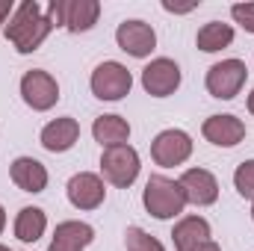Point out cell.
I'll use <instances>...</instances> for the list:
<instances>
[{
	"instance_id": "83f0119b",
	"label": "cell",
	"mask_w": 254,
	"mask_h": 251,
	"mask_svg": "<svg viewBox=\"0 0 254 251\" xmlns=\"http://www.w3.org/2000/svg\"><path fill=\"white\" fill-rule=\"evenodd\" d=\"M3 228H6V210H3V204H0V234H3Z\"/></svg>"
},
{
	"instance_id": "8fae6325",
	"label": "cell",
	"mask_w": 254,
	"mask_h": 251,
	"mask_svg": "<svg viewBox=\"0 0 254 251\" xmlns=\"http://www.w3.org/2000/svg\"><path fill=\"white\" fill-rule=\"evenodd\" d=\"M181 189L187 195V204H195V207H210L219 201V181L213 172L207 169H187L181 175Z\"/></svg>"
},
{
	"instance_id": "603a6c76",
	"label": "cell",
	"mask_w": 254,
	"mask_h": 251,
	"mask_svg": "<svg viewBox=\"0 0 254 251\" xmlns=\"http://www.w3.org/2000/svg\"><path fill=\"white\" fill-rule=\"evenodd\" d=\"M231 18H234L246 33H254V3H234V6H231Z\"/></svg>"
},
{
	"instance_id": "277c9868",
	"label": "cell",
	"mask_w": 254,
	"mask_h": 251,
	"mask_svg": "<svg viewBox=\"0 0 254 251\" xmlns=\"http://www.w3.org/2000/svg\"><path fill=\"white\" fill-rule=\"evenodd\" d=\"M89 89L98 101H122L133 89V74L127 71V65L107 60V63L95 65V71L89 77Z\"/></svg>"
},
{
	"instance_id": "ffe728a7",
	"label": "cell",
	"mask_w": 254,
	"mask_h": 251,
	"mask_svg": "<svg viewBox=\"0 0 254 251\" xmlns=\"http://www.w3.org/2000/svg\"><path fill=\"white\" fill-rule=\"evenodd\" d=\"M195 45L204 54H219L225 48L234 45V27L222 24V21H207L198 33H195Z\"/></svg>"
},
{
	"instance_id": "8992f818",
	"label": "cell",
	"mask_w": 254,
	"mask_h": 251,
	"mask_svg": "<svg viewBox=\"0 0 254 251\" xmlns=\"http://www.w3.org/2000/svg\"><path fill=\"white\" fill-rule=\"evenodd\" d=\"M21 98H24V104H27L30 110L48 113V110H54L57 101H60V83H57V77H54L51 71L33 68V71H27V74L21 77Z\"/></svg>"
},
{
	"instance_id": "2e32d148",
	"label": "cell",
	"mask_w": 254,
	"mask_h": 251,
	"mask_svg": "<svg viewBox=\"0 0 254 251\" xmlns=\"http://www.w3.org/2000/svg\"><path fill=\"white\" fill-rule=\"evenodd\" d=\"M210 237H213V231H210V222L204 216H184L172 228V243L178 251L201 249L204 243H210Z\"/></svg>"
},
{
	"instance_id": "cb8c5ba5",
	"label": "cell",
	"mask_w": 254,
	"mask_h": 251,
	"mask_svg": "<svg viewBox=\"0 0 254 251\" xmlns=\"http://www.w3.org/2000/svg\"><path fill=\"white\" fill-rule=\"evenodd\" d=\"M65 6L68 0H51L45 9V18L51 21V27H65Z\"/></svg>"
},
{
	"instance_id": "5b68a950",
	"label": "cell",
	"mask_w": 254,
	"mask_h": 251,
	"mask_svg": "<svg viewBox=\"0 0 254 251\" xmlns=\"http://www.w3.org/2000/svg\"><path fill=\"white\" fill-rule=\"evenodd\" d=\"M249 80V68L243 60H222V63L210 65L207 68V77H204V86L213 98L219 101H234L243 86Z\"/></svg>"
},
{
	"instance_id": "9c48e42d",
	"label": "cell",
	"mask_w": 254,
	"mask_h": 251,
	"mask_svg": "<svg viewBox=\"0 0 254 251\" xmlns=\"http://www.w3.org/2000/svg\"><path fill=\"white\" fill-rule=\"evenodd\" d=\"M116 45L133 60H148L157 48V33L151 24H145L139 18H127L116 30Z\"/></svg>"
},
{
	"instance_id": "9a60e30c",
	"label": "cell",
	"mask_w": 254,
	"mask_h": 251,
	"mask_svg": "<svg viewBox=\"0 0 254 251\" xmlns=\"http://www.w3.org/2000/svg\"><path fill=\"white\" fill-rule=\"evenodd\" d=\"M77 139H80V125H77V119H71V116H63V119L48 122V125L42 127V136H39L42 148L51 151V154H65V151H71V148L77 145Z\"/></svg>"
},
{
	"instance_id": "3957f363",
	"label": "cell",
	"mask_w": 254,
	"mask_h": 251,
	"mask_svg": "<svg viewBox=\"0 0 254 251\" xmlns=\"http://www.w3.org/2000/svg\"><path fill=\"white\" fill-rule=\"evenodd\" d=\"M139 172H142V160H139V151L133 145H116V148L101 151V175L107 184L127 189L136 184Z\"/></svg>"
},
{
	"instance_id": "4dcf8cb0",
	"label": "cell",
	"mask_w": 254,
	"mask_h": 251,
	"mask_svg": "<svg viewBox=\"0 0 254 251\" xmlns=\"http://www.w3.org/2000/svg\"><path fill=\"white\" fill-rule=\"evenodd\" d=\"M0 251H12V249H6V246H0Z\"/></svg>"
},
{
	"instance_id": "f1b7e54d",
	"label": "cell",
	"mask_w": 254,
	"mask_h": 251,
	"mask_svg": "<svg viewBox=\"0 0 254 251\" xmlns=\"http://www.w3.org/2000/svg\"><path fill=\"white\" fill-rule=\"evenodd\" d=\"M249 113L254 116V89H252V95H249Z\"/></svg>"
},
{
	"instance_id": "5bb4252c",
	"label": "cell",
	"mask_w": 254,
	"mask_h": 251,
	"mask_svg": "<svg viewBox=\"0 0 254 251\" xmlns=\"http://www.w3.org/2000/svg\"><path fill=\"white\" fill-rule=\"evenodd\" d=\"M92 240H95V228L89 222L68 219V222H60L57 225L48 251H86L92 246Z\"/></svg>"
},
{
	"instance_id": "ba28073f",
	"label": "cell",
	"mask_w": 254,
	"mask_h": 251,
	"mask_svg": "<svg viewBox=\"0 0 254 251\" xmlns=\"http://www.w3.org/2000/svg\"><path fill=\"white\" fill-rule=\"evenodd\" d=\"M181 65L169 57H157L142 68V89L151 95V98H169L181 89Z\"/></svg>"
},
{
	"instance_id": "7402d4cb",
	"label": "cell",
	"mask_w": 254,
	"mask_h": 251,
	"mask_svg": "<svg viewBox=\"0 0 254 251\" xmlns=\"http://www.w3.org/2000/svg\"><path fill=\"white\" fill-rule=\"evenodd\" d=\"M234 187L237 192L246 198V201H254V160H243L234 172Z\"/></svg>"
},
{
	"instance_id": "30bf717a",
	"label": "cell",
	"mask_w": 254,
	"mask_h": 251,
	"mask_svg": "<svg viewBox=\"0 0 254 251\" xmlns=\"http://www.w3.org/2000/svg\"><path fill=\"white\" fill-rule=\"evenodd\" d=\"M68 201L71 207L77 210H98L107 198V187H104V178L95 175V172H77L71 181H68Z\"/></svg>"
},
{
	"instance_id": "ac0fdd59",
	"label": "cell",
	"mask_w": 254,
	"mask_h": 251,
	"mask_svg": "<svg viewBox=\"0 0 254 251\" xmlns=\"http://www.w3.org/2000/svg\"><path fill=\"white\" fill-rule=\"evenodd\" d=\"M15 240H21L24 246L30 243H39L48 231V216L42 207H21L18 216H15Z\"/></svg>"
},
{
	"instance_id": "d6986e66",
	"label": "cell",
	"mask_w": 254,
	"mask_h": 251,
	"mask_svg": "<svg viewBox=\"0 0 254 251\" xmlns=\"http://www.w3.org/2000/svg\"><path fill=\"white\" fill-rule=\"evenodd\" d=\"M101 18L98 0H68L65 6V30L68 33H89Z\"/></svg>"
},
{
	"instance_id": "7a4b0ae2",
	"label": "cell",
	"mask_w": 254,
	"mask_h": 251,
	"mask_svg": "<svg viewBox=\"0 0 254 251\" xmlns=\"http://www.w3.org/2000/svg\"><path fill=\"white\" fill-rule=\"evenodd\" d=\"M142 204L145 210L160 219V222H169V219H178L187 207V195L178 181L172 178H163V175H151L148 184L142 189Z\"/></svg>"
},
{
	"instance_id": "d4e9b609",
	"label": "cell",
	"mask_w": 254,
	"mask_h": 251,
	"mask_svg": "<svg viewBox=\"0 0 254 251\" xmlns=\"http://www.w3.org/2000/svg\"><path fill=\"white\" fill-rule=\"evenodd\" d=\"M198 3H187V6H178V3H172V0H163V9L166 12H175V15H187V12H192Z\"/></svg>"
},
{
	"instance_id": "4316f807",
	"label": "cell",
	"mask_w": 254,
	"mask_h": 251,
	"mask_svg": "<svg viewBox=\"0 0 254 251\" xmlns=\"http://www.w3.org/2000/svg\"><path fill=\"white\" fill-rule=\"evenodd\" d=\"M195 251H222V249H219V246H216V243H213V240H210V243H204V246H201V249H195Z\"/></svg>"
},
{
	"instance_id": "f546056e",
	"label": "cell",
	"mask_w": 254,
	"mask_h": 251,
	"mask_svg": "<svg viewBox=\"0 0 254 251\" xmlns=\"http://www.w3.org/2000/svg\"><path fill=\"white\" fill-rule=\"evenodd\" d=\"M252 222H254V201H252Z\"/></svg>"
},
{
	"instance_id": "484cf974",
	"label": "cell",
	"mask_w": 254,
	"mask_h": 251,
	"mask_svg": "<svg viewBox=\"0 0 254 251\" xmlns=\"http://www.w3.org/2000/svg\"><path fill=\"white\" fill-rule=\"evenodd\" d=\"M12 0H0V30H6V18H12Z\"/></svg>"
},
{
	"instance_id": "e0dca14e",
	"label": "cell",
	"mask_w": 254,
	"mask_h": 251,
	"mask_svg": "<svg viewBox=\"0 0 254 251\" xmlns=\"http://www.w3.org/2000/svg\"><path fill=\"white\" fill-rule=\"evenodd\" d=\"M92 136L95 142H101V148H116V145H127L130 142V122L110 113V116H98L92 125Z\"/></svg>"
},
{
	"instance_id": "44dd1931",
	"label": "cell",
	"mask_w": 254,
	"mask_h": 251,
	"mask_svg": "<svg viewBox=\"0 0 254 251\" xmlns=\"http://www.w3.org/2000/svg\"><path fill=\"white\" fill-rule=\"evenodd\" d=\"M125 246H127V251H166V246H163L157 237L145 234V231L136 228V225L125 231Z\"/></svg>"
},
{
	"instance_id": "4fadbf2b",
	"label": "cell",
	"mask_w": 254,
	"mask_h": 251,
	"mask_svg": "<svg viewBox=\"0 0 254 251\" xmlns=\"http://www.w3.org/2000/svg\"><path fill=\"white\" fill-rule=\"evenodd\" d=\"M9 178H12V184L21 189V192H30V195L45 192L48 189V181H51L48 169L36 157H15L12 166H9Z\"/></svg>"
},
{
	"instance_id": "6da1fadb",
	"label": "cell",
	"mask_w": 254,
	"mask_h": 251,
	"mask_svg": "<svg viewBox=\"0 0 254 251\" xmlns=\"http://www.w3.org/2000/svg\"><path fill=\"white\" fill-rule=\"evenodd\" d=\"M51 21L45 18L42 6L36 0H24L21 6H15L9 24H6V39L12 42V48L18 54H33L42 48V42L51 36Z\"/></svg>"
},
{
	"instance_id": "52a82bcc",
	"label": "cell",
	"mask_w": 254,
	"mask_h": 251,
	"mask_svg": "<svg viewBox=\"0 0 254 251\" xmlns=\"http://www.w3.org/2000/svg\"><path fill=\"white\" fill-rule=\"evenodd\" d=\"M151 157L157 166L163 169H175V166H184L192 157V136L187 130H178V127H169V130H160L151 142Z\"/></svg>"
},
{
	"instance_id": "7c38bea8",
	"label": "cell",
	"mask_w": 254,
	"mask_h": 251,
	"mask_svg": "<svg viewBox=\"0 0 254 251\" xmlns=\"http://www.w3.org/2000/svg\"><path fill=\"white\" fill-rule=\"evenodd\" d=\"M201 136H204L210 145H216V148H234V145H240V142L246 139V125H243V119H237V116H231V113H225V116H210V119L201 125Z\"/></svg>"
}]
</instances>
